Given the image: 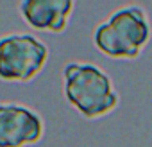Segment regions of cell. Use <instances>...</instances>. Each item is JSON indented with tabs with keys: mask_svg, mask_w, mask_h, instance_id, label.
Wrapping results in <instances>:
<instances>
[{
	"mask_svg": "<svg viewBox=\"0 0 152 147\" xmlns=\"http://www.w3.org/2000/svg\"><path fill=\"white\" fill-rule=\"evenodd\" d=\"M63 93L86 118H100L120 102L111 77L93 63H68L63 68Z\"/></svg>",
	"mask_w": 152,
	"mask_h": 147,
	"instance_id": "6da1fadb",
	"label": "cell"
},
{
	"mask_svg": "<svg viewBox=\"0 0 152 147\" xmlns=\"http://www.w3.org/2000/svg\"><path fill=\"white\" fill-rule=\"evenodd\" d=\"M152 36L143 7L125 6L113 11L93 31L95 47L111 59H136Z\"/></svg>",
	"mask_w": 152,
	"mask_h": 147,
	"instance_id": "7a4b0ae2",
	"label": "cell"
},
{
	"mask_svg": "<svg viewBox=\"0 0 152 147\" xmlns=\"http://www.w3.org/2000/svg\"><path fill=\"white\" fill-rule=\"evenodd\" d=\"M48 59L47 45L27 32L0 36V79L7 83H29L43 70Z\"/></svg>",
	"mask_w": 152,
	"mask_h": 147,
	"instance_id": "3957f363",
	"label": "cell"
},
{
	"mask_svg": "<svg viewBox=\"0 0 152 147\" xmlns=\"http://www.w3.org/2000/svg\"><path fill=\"white\" fill-rule=\"evenodd\" d=\"M41 115L27 106L0 102V147H27L43 138Z\"/></svg>",
	"mask_w": 152,
	"mask_h": 147,
	"instance_id": "277c9868",
	"label": "cell"
},
{
	"mask_svg": "<svg viewBox=\"0 0 152 147\" xmlns=\"http://www.w3.org/2000/svg\"><path fill=\"white\" fill-rule=\"evenodd\" d=\"M73 7V0H22L18 4L20 16L29 27L54 34L68 27Z\"/></svg>",
	"mask_w": 152,
	"mask_h": 147,
	"instance_id": "5b68a950",
	"label": "cell"
}]
</instances>
